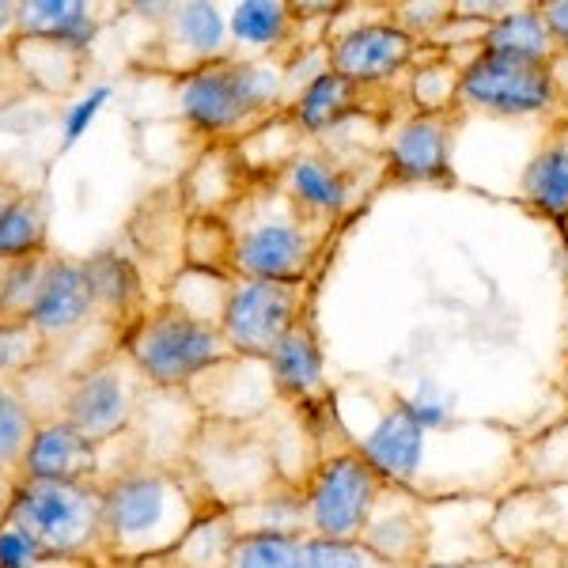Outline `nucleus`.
<instances>
[{
	"label": "nucleus",
	"instance_id": "nucleus-34",
	"mask_svg": "<svg viewBox=\"0 0 568 568\" xmlns=\"http://www.w3.org/2000/svg\"><path fill=\"white\" fill-rule=\"evenodd\" d=\"M538 12H542L546 27L554 31L557 45L568 50V0H538Z\"/></svg>",
	"mask_w": 568,
	"mask_h": 568
},
{
	"label": "nucleus",
	"instance_id": "nucleus-18",
	"mask_svg": "<svg viewBox=\"0 0 568 568\" xmlns=\"http://www.w3.org/2000/svg\"><path fill=\"white\" fill-rule=\"evenodd\" d=\"M519 205L557 224L568 213V114L549 118V130L519 175Z\"/></svg>",
	"mask_w": 568,
	"mask_h": 568
},
{
	"label": "nucleus",
	"instance_id": "nucleus-41",
	"mask_svg": "<svg viewBox=\"0 0 568 568\" xmlns=\"http://www.w3.org/2000/svg\"><path fill=\"white\" fill-rule=\"evenodd\" d=\"M557 235H561V243H565V251H568V213L557 220Z\"/></svg>",
	"mask_w": 568,
	"mask_h": 568
},
{
	"label": "nucleus",
	"instance_id": "nucleus-3",
	"mask_svg": "<svg viewBox=\"0 0 568 568\" xmlns=\"http://www.w3.org/2000/svg\"><path fill=\"white\" fill-rule=\"evenodd\" d=\"M8 524L23 530L53 561H103V493L99 485L20 478Z\"/></svg>",
	"mask_w": 568,
	"mask_h": 568
},
{
	"label": "nucleus",
	"instance_id": "nucleus-13",
	"mask_svg": "<svg viewBox=\"0 0 568 568\" xmlns=\"http://www.w3.org/2000/svg\"><path fill=\"white\" fill-rule=\"evenodd\" d=\"M277 186L296 201L304 213L334 224V220L356 201V171L329 149H315V152L300 149L281 163Z\"/></svg>",
	"mask_w": 568,
	"mask_h": 568
},
{
	"label": "nucleus",
	"instance_id": "nucleus-40",
	"mask_svg": "<svg viewBox=\"0 0 568 568\" xmlns=\"http://www.w3.org/2000/svg\"><path fill=\"white\" fill-rule=\"evenodd\" d=\"M549 568H568V546L557 549V557H554V565H549Z\"/></svg>",
	"mask_w": 568,
	"mask_h": 568
},
{
	"label": "nucleus",
	"instance_id": "nucleus-15",
	"mask_svg": "<svg viewBox=\"0 0 568 568\" xmlns=\"http://www.w3.org/2000/svg\"><path fill=\"white\" fill-rule=\"evenodd\" d=\"M95 315L91 284L84 273V262L72 258H50L45 262L42 284L34 292V304L27 311V323L39 329L45 345L65 342L77 329H84Z\"/></svg>",
	"mask_w": 568,
	"mask_h": 568
},
{
	"label": "nucleus",
	"instance_id": "nucleus-33",
	"mask_svg": "<svg viewBox=\"0 0 568 568\" xmlns=\"http://www.w3.org/2000/svg\"><path fill=\"white\" fill-rule=\"evenodd\" d=\"M417 568H535L524 554H493V557H466V561H425Z\"/></svg>",
	"mask_w": 568,
	"mask_h": 568
},
{
	"label": "nucleus",
	"instance_id": "nucleus-37",
	"mask_svg": "<svg viewBox=\"0 0 568 568\" xmlns=\"http://www.w3.org/2000/svg\"><path fill=\"white\" fill-rule=\"evenodd\" d=\"M110 568H182V565L175 561V554H152V557H141V561H122Z\"/></svg>",
	"mask_w": 568,
	"mask_h": 568
},
{
	"label": "nucleus",
	"instance_id": "nucleus-14",
	"mask_svg": "<svg viewBox=\"0 0 568 568\" xmlns=\"http://www.w3.org/2000/svg\"><path fill=\"white\" fill-rule=\"evenodd\" d=\"M265 368L273 375V387L281 398L307 409L329 406V383L323 364V342H318L315 307H304V315L292 323L288 334L277 342V349L265 356Z\"/></svg>",
	"mask_w": 568,
	"mask_h": 568
},
{
	"label": "nucleus",
	"instance_id": "nucleus-1",
	"mask_svg": "<svg viewBox=\"0 0 568 568\" xmlns=\"http://www.w3.org/2000/svg\"><path fill=\"white\" fill-rule=\"evenodd\" d=\"M103 493V561H141L171 554L190 524L216 500H197L175 470H125L99 481Z\"/></svg>",
	"mask_w": 568,
	"mask_h": 568
},
{
	"label": "nucleus",
	"instance_id": "nucleus-25",
	"mask_svg": "<svg viewBox=\"0 0 568 568\" xmlns=\"http://www.w3.org/2000/svg\"><path fill=\"white\" fill-rule=\"evenodd\" d=\"M296 20V8L281 4V0H243L232 8V34L235 42L254 45V50H273V45L288 42Z\"/></svg>",
	"mask_w": 568,
	"mask_h": 568
},
{
	"label": "nucleus",
	"instance_id": "nucleus-17",
	"mask_svg": "<svg viewBox=\"0 0 568 568\" xmlns=\"http://www.w3.org/2000/svg\"><path fill=\"white\" fill-rule=\"evenodd\" d=\"M20 478L39 481H84L99 485V444L80 436L69 420H39L31 447L23 455Z\"/></svg>",
	"mask_w": 568,
	"mask_h": 568
},
{
	"label": "nucleus",
	"instance_id": "nucleus-28",
	"mask_svg": "<svg viewBox=\"0 0 568 568\" xmlns=\"http://www.w3.org/2000/svg\"><path fill=\"white\" fill-rule=\"evenodd\" d=\"M50 345L27 318H0V383H12L45 361Z\"/></svg>",
	"mask_w": 568,
	"mask_h": 568
},
{
	"label": "nucleus",
	"instance_id": "nucleus-35",
	"mask_svg": "<svg viewBox=\"0 0 568 568\" xmlns=\"http://www.w3.org/2000/svg\"><path fill=\"white\" fill-rule=\"evenodd\" d=\"M549 80H554L557 114H568V50H561L554 61H549Z\"/></svg>",
	"mask_w": 568,
	"mask_h": 568
},
{
	"label": "nucleus",
	"instance_id": "nucleus-22",
	"mask_svg": "<svg viewBox=\"0 0 568 568\" xmlns=\"http://www.w3.org/2000/svg\"><path fill=\"white\" fill-rule=\"evenodd\" d=\"M240 535H284L307 538L304 489L300 485H277V489L251 497L243 504H224Z\"/></svg>",
	"mask_w": 568,
	"mask_h": 568
},
{
	"label": "nucleus",
	"instance_id": "nucleus-19",
	"mask_svg": "<svg viewBox=\"0 0 568 568\" xmlns=\"http://www.w3.org/2000/svg\"><path fill=\"white\" fill-rule=\"evenodd\" d=\"M99 34V16L84 0H23L12 42H45L69 53H88Z\"/></svg>",
	"mask_w": 568,
	"mask_h": 568
},
{
	"label": "nucleus",
	"instance_id": "nucleus-20",
	"mask_svg": "<svg viewBox=\"0 0 568 568\" xmlns=\"http://www.w3.org/2000/svg\"><path fill=\"white\" fill-rule=\"evenodd\" d=\"M425 436H428L425 428H420L417 420L409 417L398 402H394L387 414H383L379 425L361 439L356 452L368 459V466L379 474L383 481L409 489V485H414L417 466H420V455H425Z\"/></svg>",
	"mask_w": 568,
	"mask_h": 568
},
{
	"label": "nucleus",
	"instance_id": "nucleus-23",
	"mask_svg": "<svg viewBox=\"0 0 568 568\" xmlns=\"http://www.w3.org/2000/svg\"><path fill=\"white\" fill-rule=\"evenodd\" d=\"M84 273L91 284V300H95V315L130 318L133 307L141 304V281H136L133 265L118 254H95L84 262Z\"/></svg>",
	"mask_w": 568,
	"mask_h": 568
},
{
	"label": "nucleus",
	"instance_id": "nucleus-8",
	"mask_svg": "<svg viewBox=\"0 0 568 568\" xmlns=\"http://www.w3.org/2000/svg\"><path fill=\"white\" fill-rule=\"evenodd\" d=\"M459 106L489 118H557V95L549 69L481 53L463 69Z\"/></svg>",
	"mask_w": 568,
	"mask_h": 568
},
{
	"label": "nucleus",
	"instance_id": "nucleus-26",
	"mask_svg": "<svg viewBox=\"0 0 568 568\" xmlns=\"http://www.w3.org/2000/svg\"><path fill=\"white\" fill-rule=\"evenodd\" d=\"M45 254V205L42 197L20 194L0 213V262Z\"/></svg>",
	"mask_w": 568,
	"mask_h": 568
},
{
	"label": "nucleus",
	"instance_id": "nucleus-39",
	"mask_svg": "<svg viewBox=\"0 0 568 568\" xmlns=\"http://www.w3.org/2000/svg\"><path fill=\"white\" fill-rule=\"evenodd\" d=\"M16 197H20V190H16V186H12V182H8V179H0V213H4V209L12 205Z\"/></svg>",
	"mask_w": 568,
	"mask_h": 568
},
{
	"label": "nucleus",
	"instance_id": "nucleus-10",
	"mask_svg": "<svg viewBox=\"0 0 568 568\" xmlns=\"http://www.w3.org/2000/svg\"><path fill=\"white\" fill-rule=\"evenodd\" d=\"M466 125V110H436V114H406L402 122L390 125L387 141H383V182H398V186H452V149L455 136Z\"/></svg>",
	"mask_w": 568,
	"mask_h": 568
},
{
	"label": "nucleus",
	"instance_id": "nucleus-32",
	"mask_svg": "<svg viewBox=\"0 0 568 568\" xmlns=\"http://www.w3.org/2000/svg\"><path fill=\"white\" fill-rule=\"evenodd\" d=\"M106 103H110V88L103 84V88L91 91L88 99H80L77 106H69V110H65V122H61V152H69L72 144H77L80 136L88 133V125L95 122L99 110H103Z\"/></svg>",
	"mask_w": 568,
	"mask_h": 568
},
{
	"label": "nucleus",
	"instance_id": "nucleus-31",
	"mask_svg": "<svg viewBox=\"0 0 568 568\" xmlns=\"http://www.w3.org/2000/svg\"><path fill=\"white\" fill-rule=\"evenodd\" d=\"M50 565H61V561L45 557L42 549L12 524L0 527V568H50Z\"/></svg>",
	"mask_w": 568,
	"mask_h": 568
},
{
	"label": "nucleus",
	"instance_id": "nucleus-4",
	"mask_svg": "<svg viewBox=\"0 0 568 568\" xmlns=\"http://www.w3.org/2000/svg\"><path fill=\"white\" fill-rule=\"evenodd\" d=\"M125 361L152 387H186L197 375L232 361L220 326L194 318L175 304L160 307L155 315L136 318L125 334Z\"/></svg>",
	"mask_w": 568,
	"mask_h": 568
},
{
	"label": "nucleus",
	"instance_id": "nucleus-11",
	"mask_svg": "<svg viewBox=\"0 0 568 568\" xmlns=\"http://www.w3.org/2000/svg\"><path fill=\"white\" fill-rule=\"evenodd\" d=\"M326 45V69L353 84H390L417 61L420 42L387 20H364L349 31L329 34Z\"/></svg>",
	"mask_w": 568,
	"mask_h": 568
},
{
	"label": "nucleus",
	"instance_id": "nucleus-7",
	"mask_svg": "<svg viewBox=\"0 0 568 568\" xmlns=\"http://www.w3.org/2000/svg\"><path fill=\"white\" fill-rule=\"evenodd\" d=\"M311 304L307 281H251L240 277L224 292L220 334L232 356L265 361Z\"/></svg>",
	"mask_w": 568,
	"mask_h": 568
},
{
	"label": "nucleus",
	"instance_id": "nucleus-9",
	"mask_svg": "<svg viewBox=\"0 0 568 568\" xmlns=\"http://www.w3.org/2000/svg\"><path fill=\"white\" fill-rule=\"evenodd\" d=\"M141 387L144 379L125 361V353H114L69 383L61 420H69L91 444H110L133 425L141 409Z\"/></svg>",
	"mask_w": 568,
	"mask_h": 568
},
{
	"label": "nucleus",
	"instance_id": "nucleus-29",
	"mask_svg": "<svg viewBox=\"0 0 568 568\" xmlns=\"http://www.w3.org/2000/svg\"><path fill=\"white\" fill-rule=\"evenodd\" d=\"M45 262H50V254L0 262V318H27V311L34 304V292L42 284Z\"/></svg>",
	"mask_w": 568,
	"mask_h": 568
},
{
	"label": "nucleus",
	"instance_id": "nucleus-30",
	"mask_svg": "<svg viewBox=\"0 0 568 568\" xmlns=\"http://www.w3.org/2000/svg\"><path fill=\"white\" fill-rule=\"evenodd\" d=\"M300 568H406L390 565L361 542H326V538H304Z\"/></svg>",
	"mask_w": 568,
	"mask_h": 568
},
{
	"label": "nucleus",
	"instance_id": "nucleus-12",
	"mask_svg": "<svg viewBox=\"0 0 568 568\" xmlns=\"http://www.w3.org/2000/svg\"><path fill=\"white\" fill-rule=\"evenodd\" d=\"M361 546L379 554L390 565L417 568L428 561V511L425 500L414 497L402 485H383L379 500H375L368 524H364Z\"/></svg>",
	"mask_w": 568,
	"mask_h": 568
},
{
	"label": "nucleus",
	"instance_id": "nucleus-42",
	"mask_svg": "<svg viewBox=\"0 0 568 568\" xmlns=\"http://www.w3.org/2000/svg\"><path fill=\"white\" fill-rule=\"evenodd\" d=\"M80 568H110L106 561H91V565H80Z\"/></svg>",
	"mask_w": 568,
	"mask_h": 568
},
{
	"label": "nucleus",
	"instance_id": "nucleus-21",
	"mask_svg": "<svg viewBox=\"0 0 568 568\" xmlns=\"http://www.w3.org/2000/svg\"><path fill=\"white\" fill-rule=\"evenodd\" d=\"M478 50L493 53V58L549 69V61L561 53V45H557L554 31H549L542 12H538V0H527V4H516L508 16H500L497 23L485 27Z\"/></svg>",
	"mask_w": 568,
	"mask_h": 568
},
{
	"label": "nucleus",
	"instance_id": "nucleus-5",
	"mask_svg": "<svg viewBox=\"0 0 568 568\" xmlns=\"http://www.w3.org/2000/svg\"><path fill=\"white\" fill-rule=\"evenodd\" d=\"M329 220L304 213L281 186H273L270 209L227 243V262L251 281H307L329 240Z\"/></svg>",
	"mask_w": 568,
	"mask_h": 568
},
{
	"label": "nucleus",
	"instance_id": "nucleus-36",
	"mask_svg": "<svg viewBox=\"0 0 568 568\" xmlns=\"http://www.w3.org/2000/svg\"><path fill=\"white\" fill-rule=\"evenodd\" d=\"M16 481H20V478H12V474H4V470H0V527L8 524V511H12Z\"/></svg>",
	"mask_w": 568,
	"mask_h": 568
},
{
	"label": "nucleus",
	"instance_id": "nucleus-27",
	"mask_svg": "<svg viewBox=\"0 0 568 568\" xmlns=\"http://www.w3.org/2000/svg\"><path fill=\"white\" fill-rule=\"evenodd\" d=\"M34 428H39V417L20 398V390L12 383H0V470L12 474V478H20Z\"/></svg>",
	"mask_w": 568,
	"mask_h": 568
},
{
	"label": "nucleus",
	"instance_id": "nucleus-2",
	"mask_svg": "<svg viewBox=\"0 0 568 568\" xmlns=\"http://www.w3.org/2000/svg\"><path fill=\"white\" fill-rule=\"evenodd\" d=\"M288 69L265 58H220L186 72L179 88L182 118L209 136H232L281 106Z\"/></svg>",
	"mask_w": 568,
	"mask_h": 568
},
{
	"label": "nucleus",
	"instance_id": "nucleus-43",
	"mask_svg": "<svg viewBox=\"0 0 568 568\" xmlns=\"http://www.w3.org/2000/svg\"><path fill=\"white\" fill-rule=\"evenodd\" d=\"M565 481H568V474H565Z\"/></svg>",
	"mask_w": 568,
	"mask_h": 568
},
{
	"label": "nucleus",
	"instance_id": "nucleus-16",
	"mask_svg": "<svg viewBox=\"0 0 568 568\" xmlns=\"http://www.w3.org/2000/svg\"><path fill=\"white\" fill-rule=\"evenodd\" d=\"M394 84V80H390ZM390 84H353V80L337 77V72H318L311 84H304L296 99L288 106V118L300 125V133L323 136L329 130H337L342 122L364 114V110H379L383 91Z\"/></svg>",
	"mask_w": 568,
	"mask_h": 568
},
{
	"label": "nucleus",
	"instance_id": "nucleus-6",
	"mask_svg": "<svg viewBox=\"0 0 568 568\" xmlns=\"http://www.w3.org/2000/svg\"><path fill=\"white\" fill-rule=\"evenodd\" d=\"M379 474L372 470L356 447L326 455L315 470L307 474L304 489V516L307 538H326V542H361L364 524H368L375 500L383 493Z\"/></svg>",
	"mask_w": 568,
	"mask_h": 568
},
{
	"label": "nucleus",
	"instance_id": "nucleus-38",
	"mask_svg": "<svg viewBox=\"0 0 568 568\" xmlns=\"http://www.w3.org/2000/svg\"><path fill=\"white\" fill-rule=\"evenodd\" d=\"M16 12H20V4L0 0V39H16Z\"/></svg>",
	"mask_w": 568,
	"mask_h": 568
},
{
	"label": "nucleus",
	"instance_id": "nucleus-24",
	"mask_svg": "<svg viewBox=\"0 0 568 568\" xmlns=\"http://www.w3.org/2000/svg\"><path fill=\"white\" fill-rule=\"evenodd\" d=\"M168 23H171V31H175V42L186 45L190 69L227 58L224 53L227 27H224V16H220L216 4H201V0H194V4H175V12L168 16Z\"/></svg>",
	"mask_w": 568,
	"mask_h": 568
}]
</instances>
